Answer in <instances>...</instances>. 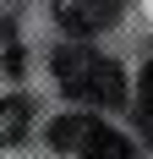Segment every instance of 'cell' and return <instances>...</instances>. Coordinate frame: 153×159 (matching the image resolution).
I'll use <instances>...</instances> for the list:
<instances>
[{
    "instance_id": "6da1fadb",
    "label": "cell",
    "mask_w": 153,
    "mask_h": 159,
    "mask_svg": "<svg viewBox=\"0 0 153 159\" xmlns=\"http://www.w3.org/2000/svg\"><path fill=\"white\" fill-rule=\"evenodd\" d=\"M55 77H60V88L71 99H82V104L115 110V104L126 99L120 66L109 61L104 49H93V44H60V49H55Z\"/></svg>"
},
{
    "instance_id": "7a4b0ae2",
    "label": "cell",
    "mask_w": 153,
    "mask_h": 159,
    "mask_svg": "<svg viewBox=\"0 0 153 159\" xmlns=\"http://www.w3.org/2000/svg\"><path fill=\"white\" fill-rule=\"evenodd\" d=\"M49 143L66 148V154H82V159H137V148L126 143L120 132H109L93 115H60L49 126Z\"/></svg>"
},
{
    "instance_id": "277c9868",
    "label": "cell",
    "mask_w": 153,
    "mask_h": 159,
    "mask_svg": "<svg viewBox=\"0 0 153 159\" xmlns=\"http://www.w3.org/2000/svg\"><path fill=\"white\" fill-rule=\"evenodd\" d=\"M28 137V99H0V148Z\"/></svg>"
},
{
    "instance_id": "3957f363",
    "label": "cell",
    "mask_w": 153,
    "mask_h": 159,
    "mask_svg": "<svg viewBox=\"0 0 153 159\" xmlns=\"http://www.w3.org/2000/svg\"><path fill=\"white\" fill-rule=\"evenodd\" d=\"M55 16H60L66 33L88 39V33H104L109 22L120 16V6H115V0H55Z\"/></svg>"
}]
</instances>
